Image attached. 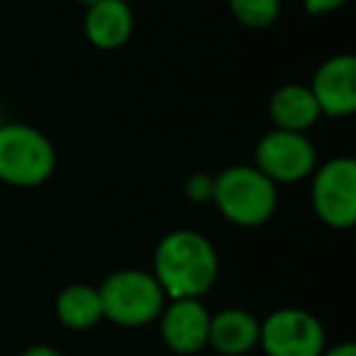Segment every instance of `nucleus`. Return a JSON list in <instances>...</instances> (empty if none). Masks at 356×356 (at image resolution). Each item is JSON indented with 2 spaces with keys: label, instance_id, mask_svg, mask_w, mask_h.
<instances>
[{
  "label": "nucleus",
  "instance_id": "obj_1",
  "mask_svg": "<svg viewBox=\"0 0 356 356\" xmlns=\"http://www.w3.org/2000/svg\"><path fill=\"white\" fill-rule=\"evenodd\" d=\"M152 276L166 300L203 298L220 276V259L213 242L195 229H171L154 249Z\"/></svg>",
  "mask_w": 356,
  "mask_h": 356
},
{
  "label": "nucleus",
  "instance_id": "obj_2",
  "mask_svg": "<svg viewBox=\"0 0 356 356\" xmlns=\"http://www.w3.org/2000/svg\"><path fill=\"white\" fill-rule=\"evenodd\" d=\"M213 203L237 227H261L276 215L278 186L254 163H234L215 176Z\"/></svg>",
  "mask_w": 356,
  "mask_h": 356
},
{
  "label": "nucleus",
  "instance_id": "obj_3",
  "mask_svg": "<svg viewBox=\"0 0 356 356\" xmlns=\"http://www.w3.org/2000/svg\"><path fill=\"white\" fill-rule=\"evenodd\" d=\"M56 149L42 129L0 122V181L13 188H37L54 176Z\"/></svg>",
  "mask_w": 356,
  "mask_h": 356
},
{
  "label": "nucleus",
  "instance_id": "obj_4",
  "mask_svg": "<svg viewBox=\"0 0 356 356\" xmlns=\"http://www.w3.org/2000/svg\"><path fill=\"white\" fill-rule=\"evenodd\" d=\"M98 296L103 320L127 330L152 325L166 305V296L156 278L142 268H120L110 273L98 286Z\"/></svg>",
  "mask_w": 356,
  "mask_h": 356
},
{
  "label": "nucleus",
  "instance_id": "obj_5",
  "mask_svg": "<svg viewBox=\"0 0 356 356\" xmlns=\"http://www.w3.org/2000/svg\"><path fill=\"white\" fill-rule=\"evenodd\" d=\"M310 186L312 213L332 229H349L356 222V161L337 156L315 166Z\"/></svg>",
  "mask_w": 356,
  "mask_h": 356
},
{
  "label": "nucleus",
  "instance_id": "obj_6",
  "mask_svg": "<svg viewBox=\"0 0 356 356\" xmlns=\"http://www.w3.org/2000/svg\"><path fill=\"white\" fill-rule=\"evenodd\" d=\"M259 346L266 356H320L327 349V334L312 312L281 307L261 320Z\"/></svg>",
  "mask_w": 356,
  "mask_h": 356
},
{
  "label": "nucleus",
  "instance_id": "obj_7",
  "mask_svg": "<svg viewBox=\"0 0 356 356\" xmlns=\"http://www.w3.org/2000/svg\"><path fill=\"white\" fill-rule=\"evenodd\" d=\"M254 166L276 186L298 184L315 171L317 149L307 134L268 129L254 149Z\"/></svg>",
  "mask_w": 356,
  "mask_h": 356
},
{
  "label": "nucleus",
  "instance_id": "obj_8",
  "mask_svg": "<svg viewBox=\"0 0 356 356\" xmlns=\"http://www.w3.org/2000/svg\"><path fill=\"white\" fill-rule=\"evenodd\" d=\"M307 88L322 118H349L356 110V56L334 54L325 59Z\"/></svg>",
  "mask_w": 356,
  "mask_h": 356
},
{
  "label": "nucleus",
  "instance_id": "obj_9",
  "mask_svg": "<svg viewBox=\"0 0 356 356\" xmlns=\"http://www.w3.org/2000/svg\"><path fill=\"white\" fill-rule=\"evenodd\" d=\"M161 339L173 354L191 356L208 346L210 312L198 298H181L166 300L159 315Z\"/></svg>",
  "mask_w": 356,
  "mask_h": 356
},
{
  "label": "nucleus",
  "instance_id": "obj_10",
  "mask_svg": "<svg viewBox=\"0 0 356 356\" xmlns=\"http://www.w3.org/2000/svg\"><path fill=\"white\" fill-rule=\"evenodd\" d=\"M134 32L132 6L124 0H100L86 8L83 35L93 47L103 51L120 49L129 42Z\"/></svg>",
  "mask_w": 356,
  "mask_h": 356
},
{
  "label": "nucleus",
  "instance_id": "obj_11",
  "mask_svg": "<svg viewBox=\"0 0 356 356\" xmlns=\"http://www.w3.org/2000/svg\"><path fill=\"white\" fill-rule=\"evenodd\" d=\"M261 320L242 307H225L218 315H210L208 346L220 356H244L259 346Z\"/></svg>",
  "mask_w": 356,
  "mask_h": 356
},
{
  "label": "nucleus",
  "instance_id": "obj_12",
  "mask_svg": "<svg viewBox=\"0 0 356 356\" xmlns=\"http://www.w3.org/2000/svg\"><path fill=\"white\" fill-rule=\"evenodd\" d=\"M320 118L322 113L307 86H278L271 93V98H268V120H271L273 129L305 134L310 127H315Z\"/></svg>",
  "mask_w": 356,
  "mask_h": 356
},
{
  "label": "nucleus",
  "instance_id": "obj_13",
  "mask_svg": "<svg viewBox=\"0 0 356 356\" xmlns=\"http://www.w3.org/2000/svg\"><path fill=\"white\" fill-rule=\"evenodd\" d=\"M56 320L74 332L93 330L103 322V305H100L98 288L88 283H71L56 296L54 302Z\"/></svg>",
  "mask_w": 356,
  "mask_h": 356
},
{
  "label": "nucleus",
  "instance_id": "obj_14",
  "mask_svg": "<svg viewBox=\"0 0 356 356\" xmlns=\"http://www.w3.org/2000/svg\"><path fill=\"white\" fill-rule=\"evenodd\" d=\"M229 13L242 27L266 30L281 17V0H227Z\"/></svg>",
  "mask_w": 356,
  "mask_h": 356
},
{
  "label": "nucleus",
  "instance_id": "obj_15",
  "mask_svg": "<svg viewBox=\"0 0 356 356\" xmlns=\"http://www.w3.org/2000/svg\"><path fill=\"white\" fill-rule=\"evenodd\" d=\"M213 186H215V176L210 173H195L188 178L186 184V195L193 203H213Z\"/></svg>",
  "mask_w": 356,
  "mask_h": 356
},
{
  "label": "nucleus",
  "instance_id": "obj_16",
  "mask_svg": "<svg viewBox=\"0 0 356 356\" xmlns=\"http://www.w3.org/2000/svg\"><path fill=\"white\" fill-rule=\"evenodd\" d=\"M349 0H302V8H305L310 15L320 17V15H330V13L344 8Z\"/></svg>",
  "mask_w": 356,
  "mask_h": 356
},
{
  "label": "nucleus",
  "instance_id": "obj_17",
  "mask_svg": "<svg viewBox=\"0 0 356 356\" xmlns=\"http://www.w3.org/2000/svg\"><path fill=\"white\" fill-rule=\"evenodd\" d=\"M20 356H64L56 346H49V344H32L22 351Z\"/></svg>",
  "mask_w": 356,
  "mask_h": 356
},
{
  "label": "nucleus",
  "instance_id": "obj_18",
  "mask_svg": "<svg viewBox=\"0 0 356 356\" xmlns=\"http://www.w3.org/2000/svg\"><path fill=\"white\" fill-rule=\"evenodd\" d=\"M320 356H356V346L351 341H341V344H334L330 349H325Z\"/></svg>",
  "mask_w": 356,
  "mask_h": 356
},
{
  "label": "nucleus",
  "instance_id": "obj_19",
  "mask_svg": "<svg viewBox=\"0 0 356 356\" xmlns=\"http://www.w3.org/2000/svg\"><path fill=\"white\" fill-rule=\"evenodd\" d=\"M81 6H86V8H90V6H95V3H100V0H79Z\"/></svg>",
  "mask_w": 356,
  "mask_h": 356
},
{
  "label": "nucleus",
  "instance_id": "obj_20",
  "mask_svg": "<svg viewBox=\"0 0 356 356\" xmlns=\"http://www.w3.org/2000/svg\"><path fill=\"white\" fill-rule=\"evenodd\" d=\"M124 3H129V6H132V3H139V0H124Z\"/></svg>",
  "mask_w": 356,
  "mask_h": 356
}]
</instances>
